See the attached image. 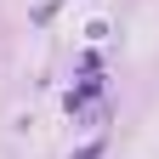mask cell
Returning <instances> with one entry per match:
<instances>
[{
	"mask_svg": "<svg viewBox=\"0 0 159 159\" xmlns=\"http://www.w3.org/2000/svg\"><path fill=\"white\" fill-rule=\"evenodd\" d=\"M74 159H102V142H85V148H80Z\"/></svg>",
	"mask_w": 159,
	"mask_h": 159,
	"instance_id": "1",
	"label": "cell"
}]
</instances>
